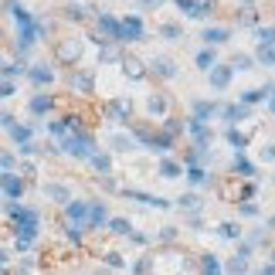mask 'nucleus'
<instances>
[{"mask_svg": "<svg viewBox=\"0 0 275 275\" xmlns=\"http://www.w3.org/2000/svg\"><path fill=\"white\" fill-rule=\"evenodd\" d=\"M0 167H7V170H11V167H14V156H7V153H0Z\"/></svg>", "mask_w": 275, "mask_h": 275, "instance_id": "nucleus-40", "label": "nucleus"}, {"mask_svg": "<svg viewBox=\"0 0 275 275\" xmlns=\"http://www.w3.org/2000/svg\"><path fill=\"white\" fill-rule=\"evenodd\" d=\"M0 183H4V190H7V194H11L14 201H17V197L24 194V183L17 180V177H14V173H4V177H0Z\"/></svg>", "mask_w": 275, "mask_h": 275, "instance_id": "nucleus-7", "label": "nucleus"}, {"mask_svg": "<svg viewBox=\"0 0 275 275\" xmlns=\"http://www.w3.org/2000/svg\"><path fill=\"white\" fill-rule=\"evenodd\" d=\"M119 37H123V41H143V21H139V17L119 21Z\"/></svg>", "mask_w": 275, "mask_h": 275, "instance_id": "nucleus-2", "label": "nucleus"}, {"mask_svg": "<svg viewBox=\"0 0 275 275\" xmlns=\"http://www.w3.org/2000/svg\"><path fill=\"white\" fill-rule=\"evenodd\" d=\"M160 34H167L170 41H177V37H183V31L177 27V24H163V27H160Z\"/></svg>", "mask_w": 275, "mask_h": 275, "instance_id": "nucleus-26", "label": "nucleus"}, {"mask_svg": "<svg viewBox=\"0 0 275 275\" xmlns=\"http://www.w3.org/2000/svg\"><path fill=\"white\" fill-rule=\"evenodd\" d=\"M194 115H197V119H207V115H214V105H211V102H197Z\"/></svg>", "mask_w": 275, "mask_h": 275, "instance_id": "nucleus-24", "label": "nucleus"}, {"mask_svg": "<svg viewBox=\"0 0 275 275\" xmlns=\"http://www.w3.org/2000/svg\"><path fill=\"white\" fill-rule=\"evenodd\" d=\"M95 34H102L105 41H109V37H119V21L109 17V14H99V31H95Z\"/></svg>", "mask_w": 275, "mask_h": 275, "instance_id": "nucleus-4", "label": "nucleus"}, {"mask_svg": "<svg viewBox=\"0 0 275 275\" xmlns=\"http://www.w3.org/2000/svg\"><path fill=\"white\" fill-rule=\"evenodd\" d=\"M105 262L112 265V268H119V265H123V258H119V255H115V252H109V258H105Z\"/></svg>", "mask_w": 275, "mask_h": 275, "instance_id": "nucleus-39", "label": "nucleus"}, {"mask_svg": "<svg viewBox=\"0 0 275 275\" xmlns=\"http://www.w3.org/2000/svg\"><path fill=\"white\" fill-rule=\"evenodd\" d=\"M214 65H218V55H214L211 48H204V51L197 55V68H201V71H211Z\"/></svg>", "mask_w": 275, "mask_h": 275, "instance_id": "nucleus-12", "label": "nucleus"}, {"mask_svg": "<svg viewBox=\"0 0 275 275\" xmlns=\"http://www.w3.org/2000/svg\"><path fill=\"white\" fill-rule=\"evenodd\" d=\"M228 272H231V275H245V272H248V252H241L238 258H231V262H228Z\"/></svg>", "mask_w": 275, "mask_h": 275, "instance_id": "nucleus-14", "label": "nucleus"}, {"mask_svg": "<svg viewBox=\"0 0 275 275\" xmlns=\"http://www.w3.org/2000/svg\"><path fill=\"white\" fill-rule=\"evenodd\" d=\"M109 115H112V119H126L129 115V102L126 99H115V102L109 105Z\"/></svg>", "mask_w": 275, "mask_h": 275, "instance_id": "nucleus-18", "label": "nucleus"}, {"mask_svg": "<svg viewBox=\"0 0 275 275\" xmlns=\"http://www.w3.org/2000/svg\"><path fill=\"white\" fill-rule=\"evenodd\" d=\"M99 58H102V61H115V58H119V51H115L112 45H102V51H99Z\"/></svg>", "mask_w": 275, "mask_h": 275, "instance_id": "nucleus-30", "label": "nucleus"}, {"mask_svg": "<svg viewBox=\"0 0 275 275\" xmlns=\"http://www.w3.org/2000/svg\"><path fill=\"white\" fill-rule=\"evenodd\" d=\"M51 109H55V99H51V95H34V99H31V112L34 115H45V112H51Z\"/></svg>", "mask_w": 275, "mask_h": 275, "instance_id": "nucleus-8", "label": "nucleus"}, {"mask_svg": "<svg viewBox=\"0 0 275 275\" xmlns=\"http://www.w3.org/2000/svg\"><path fill=\"white\" fill-rule=\"evenodd\" d=\"M163 0H139V7H160Z\"/></svg>", "mask_w": 275, "mask_h": 275, "instance_id": "nucleus-41", "label": "nucleus"}, {"mask_svg": "<svg viewBox=\"0 0 275 275\" xmlns=\"http://www.w3.org/2000/svg\"><path fill=\"white\" fill-rule=\"evenodd\" d=\"M14 95V82H0V99H11Z\"/></svg>", "mask_w": 275, "mask_h": 275, "instance_id": "nucleus-36", "label": "nucleus"}, {"mask_svg": "<svg viewBox=\"0 0 275 275\" xmlns=\"http://www.w3.org/2000/svg\"><path fill=\"white\" fill-rule=\"evenodd\" d=\"M255 65H252V58L245 55V51H238V55L231 58V71H252Z\"/></svg>", "mask_w": 275, "mask_h": 275, "instance_id": "nucleus-16", "label": "nucleus"}, {"mask_svg": "<svg viewBox=\"0 0 275 275\" xmlns=\"http://www.w3.org/2000/svg\"><path fill=\"white\" fill-rule=\"evenodd\" d=\"M241 99H245V105H252V102H265L268 95H265V89H248Z\"/></svg>", "mask_w": 275, "mask_h": 275, "instance_id": "nucleus-20", "label": "nucleus"}, {"mask_svg": "<svg viewBox=\"0 0 275 275\" xmlns=\"http://www.w3.org/2000/svg\"><path fill=\"white\" fill-rule=\"evenodd\" d=\"M92 163H95V170L109 173V156H99V153H92Z\"/></svg>", "mask_w": 275, "mask_h": 275, "instance_id": "nucleus-31", "label": "nucleus"}, {"mask_svg": "<svg viewBox=\"0 0 275 275\" xmlns=\"http://www.w3.org/2000/svg\"><path fill=\"white\" fill-rule=\"evenodd\" d=\"M71 85L78 92H92V75L89 71H75V75H71Z\"/></svg>", "mask_w": 275, "mask_h": 275, "instance_id": "nucleus-17", "label": "nucleus"}, {"mask_svg": "<svg viewBox=\"0 0 275 275\" xmlns=\"http://www.w3.org/2000/svg\"><path fill=\"white\" fill-rule=\"evenodd\" d=\"M11 136H14V143H21V146H24V143L31 139V129H27V126H14Z\"/></svg>", "mask_w": 275, "mask_h": 275, "instance_id": "nucleus-22", "label": "nucleus"}, {"mask_svg": "<svg viewBox=\"0 0 275 275\" xmlns=\"http://www.w3.org/2000/svg\"><path fill=\"white\" fill-rule=\"evenodd\" d=\"M112 231H115V234H129V221L115 218V221H112Z\"/></svg>", "mask_w": 275, "mask_h": 275, "instance_id": "nucleus-34", "label": "nucleus"}, {"mask_svg": "<svg viewBox=\"0 0 275 275\" xmlns=\"http://www.w3.org/2000/svg\"><path fill=\"white\" fill-rule=\"evenodd\" d=\"M78 58H82V41L78 37H68V41L58 45V61H61V65H71V61H78Z\"/></svg>", "mask_w": 275, "mask_h": 275, "instance_id": "nucleus-1", "label": "nucleus"}, {"mask_svg": "<svg viewBox=\"0 0 275 275\" xmlns=\"http://www.w3.org/2000/svg\"><path fill=\"white\" fill-rule=\"evenodd\" d=\"M153 71H156V75H163V78H173V75H177V68H173L170 58H156V61H153Z\"/></svg>", "mask_w": 275, "mask_h": 275, "instance_id": "nucleus-13", "label": "nucleus"}, {"mask_svg": "<svg viewBox=\"0 0 275 275\" xmlns=\"http://www.w3.org/2000/svg\"><path fill=\"white\" fill-rule=\"evenodd\" d=\"M221 234H224V238H238V228H234V224H221Z\"/></svg>", "mask_w": 275, "mask_h": 275, "instance_id": "nucleus-38", "label": "nucleus"}, {"mask_svg": "<svg viewBox=\"0 0 275 275\" xmlns=\"http://www.w3.org/2000/svg\"><path fill=\"white\" fill-rule=\"evenodd\" d=\"M68 214H71V218H75V221H82V218H85V214H89V207L75 201V204H68Z\"/></svg>", "mask_w": 275, "mask_h": 275, "instance_id": "nucleus-27", "label": "nucleus"}, {"mask_svg": "<svg viewBox=\"0 0 275 275\" xmlns=\"http://www.w3.org/2000/svg\"><path fill=\"white\" fill-rule=\"evenodd\" d=\"M228 37H231L228 27H204V41L207 45H224Z\"/></svg>", "mask_w": 275, "mask_h": 275, "instance_id": "nucleus-6", "label": "nucleus"}, {"mask_svg": "<svg viewBox=\"0 0 275 275\" xmlns=\"http://www.w3.org/2000/svg\"><path fill=\"white\" fill-rule=\"evenodd\" d=\"M27 75H31V82H34V85H51V78H55V71L45 68V65H34Z\"/></svg>", "mask_w": 275, "mask_h": 275, "instance_id": "nucleus-9", "label": "nucleus"}, {"mask_svg": "<svg viewBox=\"0 0 275 275\" xmlns=\"http://www.w3.org/2000/svg\"><path fill=\"white\" fill-rule=\"evenodd\" d=\"M45 194L51 197V201H58V204H68V201H71L68 187H61V183H48V187H45Z\"/></svg>", "mask_w": 275, "mask_h": 275, "instance_id": "nucleus-10", "label": "nucleus"}, {"mask_svg": "<svg viewBox=\"0 0 275 275\" xmlns=\"http://www.w3.org/2000/svg\"><path fill=\"white\" fill-rule=\"evenodd\" d=\"M231 75H234L231 65H214V68H211V85H214V89H228Z\"/></svg>", "mask_w": 275, "mask_h": 275, "instance_id": "nucleus-5", "label": "nucleus"}, {"mask_svg": "<svg viewBox=\"0 0 275 275\" xmlns=\"http://www.w3.org/2000/svg\"><path fill=\"white\" fill-rule=\"evenodd\" d=\"M0 126H4V129H14L17 123H14V115H11V112H0Z\"/></svg>", "mask_w": 275, "mask_h": 275, "instance_id": "nucleus-37", "label": "nucleus"}, {"mask_svg": "<svg viewBox=\"0 0 275 275\" xmlns=\"http://www.w3.org/2000/svg\"><path fill=\"white\" fill-rule=\"evenodd\" d=\"M275 45V27H258V48Z\"/></svg>", "mask_w": 275, "mask_h": 275, "instance_id": "nucleus-19", "label": "nucleus"}, {"mask_svg": "<svg viewBox=\"0 0 275 275\" xmlns=\"http://www.w3.org/2000/svg\"><path fill=\"white\" fill-rule=\"evenodd\" d=\"M65 21H75V24L85 21V11H82L78 4H71V7H65Z\"/></svg>", "mask_w": 275, "mask_h": 275, "instance_id": "nucleus-21", "label": "nucleus"}, {"mask_svg": "<svg viewBox=\"0 0 275 275\" xmlns=\"http://www.w3.org/2000/svg\"><path fill=\"white\" fill-rule=\"evenodd\" d=\"M262 275H275V265H268V268H262Z\"/></svg>", "mask_w": 275, "mask_h": 275, "instance_id": "nucleus-42", "label": "nucleus"}, {"mask_svg": "<svg viewBox=\"0 0 275 275\" xmlns=\"http://www.w3.org/2000/svg\"><path fill=\"white\" fill-rule=\"evenodd\" d=\"M197 204H201V201H197V194H183V197H180V207H187V211H197Z\"/></svg>", "mask_w": 275, "mask_h": 275, "instance_id": "nucleus-29", "label": "nucleus"}, {"mask_svg": "<svg viewBox=\"0 0 275 275\" xmlns=\"http://www.w3.org/2000/svg\"><path fill=\"white\" fill-rule=\"evenodd\" d=\"M228 139H231V146H245V143H248V139L241 136L238 129H228Z\"/></svg>", "mask_w": 275, "mask_h": 275, "instance_id": "nucleus-33", "label": "nucleus"}, {"mask_svg": "<svg viewBox=\"0 0 275 275\" xmlns=\"http://www.w3.org/2000/svg\"><path fill=\"white\" fill-rule=\"evenodd\" d=\"M89 218H92V224H102V221H105L102 204H92V207H89Z\"/></svg>", "mask_w": 275, "mask_h": 275, "instance_id": "nucleus-25", "label": "nucleus"}, {"mask_svg": "<svg viewBox=\"0 0 275 275\" xmlns=\"http://www.w3.org/2000/svg\"><path fill=\"white\" fill-rule=\"evenodd\" d=\"M119 65H123V71H126V78H133V82L146 78V68H143V61H139V58H123Z\"/></svg>", "mask_w": 275, "mask_h": 275, "instance_id": "nucleus-3", "label": "nucleus"}, {"mask_svg": "<svg viewBox=\"0 0 275 275\" xmlns=\"http://www.w3.org/2000/svg\"><path fill=\"white\" fill-rule=\"evenodd\" d=\"M221 112L228 115L231 123H241V119H248V105H224Z\"/></svg>", "mask_w": 275, "mask_h": 275, "instance_id": "nucleus-15", "label": "nucleus"}, {"mask_svg": "<svg viewBox=\"0 0 275 275\" xmlns=\"http://www.w3.org/2000/svg\"><path fill=\"white\" fill-rule=\"evenodd\" d=\"M245 4H248V0H245Z\"/></svg>", "mask_w": 275, "mask_h": 275, "instance_id": "nucleus-43", "label": "nucleus"}, {"mask_svg": "<svg viewBox=\"0 0 275 275\" xmlns=\"http://www.w3.org/2000/svg\"><path fill=\"white\" fill-rule=\"evenodd\" d=\"M238 21H241V24H255V21H258V14H255L252 7H245V11L238 14Z\"/></svg>", "mask_w": 275, "mask_h": 275, "instance_id": "nucleus-32", "label": "nucleus"}, {"mask_svg": "<svg viewBox=\"0 0 275 275\" xmlns=\"http://www.w3.org/2000/svg\"><path fill=\"white\" fill-rule=\"evenodd\" d=\"M160 170H163V177H177V173H180V167H177L173 160H163V163H160Z\"/></svg>", "mask_w": 275, "mask_h": 275, "instance_id": "nucleus-28", "label": "nucleus"}, {"mask_svg": "<svg viewBox=\"0 0 275 275\" xmlns=\"http://www.w3.org/2000/svg\"><path fill=\"white\" fill-rule=\"evenodd\" d=\"M221 268H218V262H214V258H211V255H207L204 258V275H218Z\"/></svg>", "mask_w": 275, "mask_h": 275, "instance_id": "nucleus-35", "label": "nucleus"}, {"mask_svg": "<svg viewBox=\"0 0 275 275\" xmlns=\"http://www.w3.org/2000/svg\"><path fill=\"white\" fill-rule=\"evenodd\" d=\"M146 109H149L153 115H167V95H160V92H153V95L146 99Z\"/></svg>", "mask_w": 275, "mask_h": 275, "instance_id": "nucleus-11", "label": "nucleus"}, {"mask_svg": "<svg viewBox=\"0 0 275 275\" xmlns=\"http://www.w3.org/2000/svg\"><path fill=\"white\" fill-rule=\"evenodd\" d=\"M258 61H262V65H275V45L258 48Z\"/></svg>", "mask_w": 275, "mask_h": 275, "instance_id": "nucleus-23", "label": "nucleus"}]
</instances>
